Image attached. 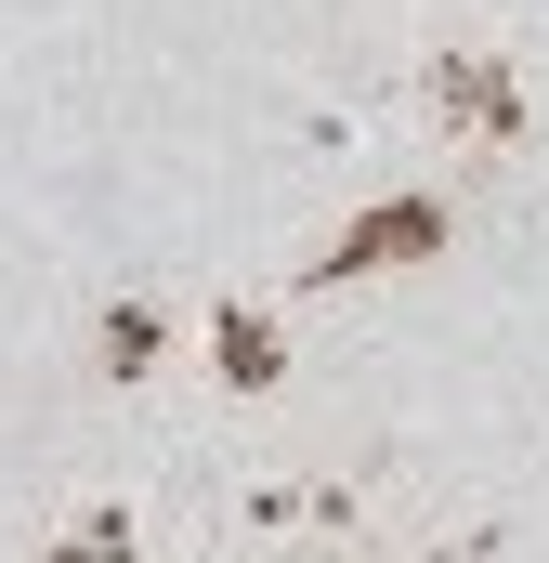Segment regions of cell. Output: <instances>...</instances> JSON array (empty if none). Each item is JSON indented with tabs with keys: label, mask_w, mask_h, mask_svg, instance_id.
Returning a JSON list of instances; mask_svg holds the SVG:
<instances>
[{
	"label": "cell",
	"mask_w": 549,
	"mask_h": 563,
	"mask_svg": "<svg viewBox=\"0 0 549 563\" xmlns=\"http://www.w3.org/2000/svg\"><path fill=\"white\" fill-rule=\"evenodd\" d=\"M432 236H445V223H432V210H380V223H367V236H354V250H340V276H354V263H393V250H432Z\"/></svg>",
	"instance_id": "1"
},
{
	"label": "cell",
	"mask_w": 549,
	"mask_h": 563,
	"mask_svg": "<svg viewBox=\"0 0 549 563\" xmlns=\"http://www.w3.org/2000/svg\"><path fill=\"white\" fill-rule=\"evenodd\" d=\"M445 106H458L471 132H511V79H497V66H445Z\"/></svg>",
	"instance_id": "2"
}]
</instances>
